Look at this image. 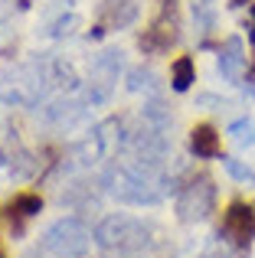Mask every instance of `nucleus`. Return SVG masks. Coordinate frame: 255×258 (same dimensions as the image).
I'll return each instance as SVG.
<instances>
[{
	"mask_svg": "<svg viewBox=\"0 0 255 258\" xmlns=\"http://www.w3.org/2000/svg\"><path fill=\"white\" fill-rule=\"evenodd\" d=\"M151 235V222L138 219L128 213H111L95 226V242L105 252H134V248L147 245Z\"/></svg>",
	"mask_w": 255,
	"mask_h": 258,
	"instance_id": "obj_1",
	"label": "nucleus"
},
{
	"mask_svg": "<svg viewBox=\"0 0 255 258\" xmlns=\"http://www.w3.org/2000/svg\"><path fill=\"white\" fill-rule=\"evenodd\" d=\"M92 239H95V235L89 232V226H85L82 219L62 216V219H56L52 226H46L43 248L56 258H82L92 248Z\"/></svg>",
	"mask_w": 255,
	"mask_h": 258,
	"instance_id": "obj_2",
	"label": "nucleus"
},
{
	"mask_svg": "<svg viewBox=\"0 0 255 258\" xmlns=\"http://www.w3.org/2000/svg\"><path fill=\"white\" fill-rule=\"evenodd\" d=\"M213 209H216V186H213L210 176L190 180L173 203V213H177L180 222H203L213 216Z\"/></svg>",
	"mask_w": 255,
	"mask_h": 258,
	"instance_id": "obj_3",
	"label": "nucleus"
},
{
	"mask_svg": "<svg viewBox=\"0 0 255 258\" xmlns=\"http://www.w3.org/2000/svg\"><path fill=\"white\" fill-rule=\"evenodd\" d=\"M118 72H121V52H102V56L92 62L89 72V101H105L111 95V88L118 82Z\"/></svg>",
	"mask_w": 255,
	"mask_h": 258,
	"instance_id": "obj_4",
	"label": "nucleus"
},
{
	"mask_svg": "<svg viewBox=\"0 0 255 258\" xmlns=\"http://www.w3.org/2000/svg\"><path fill=\"white\" fill-rule=\"evenodd\" d=\"M223 235L232 245H249L255 235V209L249 203H232L223 216Z\"/></svg>",
	"mask_w": 255,
	"mask_h": 258,
	"instance_id": "obj_5",
	"label": "nucleus"
},
{
	"mask_svg": "<svg viewBox=\"0 0 255 258\" xmlns=\"http://www.w3.org/2000/svg\"><path fill=\"white\" fill-rule=\"evenodd\" d=\"M216 66H219V76L226 79V82H242V76H245V66H249V56H245V43L239 36H229L223 46H219V59H216Z\"/></svg>",
	"mask_w": 255,
	"mask_h": 258,
	"instance_id": "obj_6",
	"label": "nucleus"
},
{
	"mask_svg": "<svg viewBox=\"0 0 255 258\" xmlns=\"http://www.w3.org/2000/svg\"><path fill=\"white\" fill-rule=\"evenodd\" d=\"M190 151L197 154V157L210 160V157H219V151H223V144H219V134L213 131L210 124H197L190 131Z\"/></svg>",
	"mask_w": 255,
	"mask_h": 258,
	"instance_id": "obj_7",
	"label": "nucleus"
},
{
	"mask_svg": "<svg viewBox=\"0 0 255 258\" xmlns=\"http://www.w3.org/2000/svg\"><path fill=\"white\" fill-rule=\"evenodd\" d=\"M193 82H197V66H193L190 56H180L177 62L170 66V85H173V92H186Z\"/></svg>",
	"mask_w": 255,
	"mask_h": 258,
	"instance_id": "obj_8",
	"label": "nucleus"
},
{
	"mask_svg": "<svg viewBox=\"0 0 255 258\" xmlns=\"http://www.w3.org/2000/svg\"><path fill=\"white\" fill-rule=\"evenodd\" d=\"M229 141L236 147H252L255 144V121L252 118H239L229 124Z\"/></svg>",
	"mask_w": 255,
	"mask_h": 258,
	"instance_id": "obj_9",
	"label": "nucleus"
},
{
	"mask_svg": "<svg viewBox=\"0 0 255 258\" xmlns=\"http://www.w3.org/2000/svg\"><path fill=\"white\" fill-rule=\"evenodd\" d=\"M39 209H43V200L33 196V193H20V196H13V203H10V216H20V219H30Z\"/></svg>",
	"mask_w": 255,
	"mask_h": 258,
	"instance_id": "obj_10",
	"label": "nucleus"
},
{
	"mask_svg": "<svg viewBox=\"0 0 255 258\" xmlns=\"http://www.w3.org/2000/svg\"><path fill=\"white\" fill-rule=\"evenodd\" d=\"M223 167H226V173H229L236 183H242V186L255 183V170H252L249 164H242L239 157H223Z\"/></svg>",
	"mask_w": 255,
	"mask_h": 258,
	"instance_id": "obj_11",
	"label": "nucleus"
},
{
	"mask_svg": "<svg viewBox=\"0 0 255 258\" xmlns=\"http://www.w3.org/2000/svg\"><path fill=\"white\" fill-rule=\"evenodd\" d=\"M154 82H157V76L151 69H131L128 72V88L131 92H154Z\"/></svg>",
	"mask_w": 255,
	"mask_h": 258,
	"instance_id": "obj_12",
	"label": "nucleus"
},
{
	"mask_svg": "<svg viewBox=\"0 0 255 258\" xmlns=\"http://www.w3.org/2000/svg\"><path fill=\"white\" fill-rule=\"evenodd\" d=\"M245 30H249V43H255V4H249V13H245Z\"/></svg>",
	"mask_w": 255,
	"mask_h": 258,
	"instance_id": "obj_13",
	"label": "nucleus"
},
{
	"mask_svg": "<svg viewBox=\"0 0 255 258\" xmlns=\"http://www.w3.org/2000/svg\"><path fill=\"white\" fill-rule=\"evenodd\" d=\"M10 10H13V0H0V20L10 17Z\"/></svg>",
	"mask_w": 255,
	"mask_h": 258,
	"instance_id": "obj_14",
	"label": "nucleus"
},
{
	"mask_svg": "<svg viewBox=\"0 0 255 258\" xmlns=\"http://www.w3.org/2000/svg\"><path fill=\"white\" fill-rule=\"evenodd\" d=\"M0 258H4V252H0Z\"/></svg>",
	"mask_w": 255,
	"mask_h": 258,
	"instance_id": "obj_15",
	"label": "nucleus"
}]
</instances>
